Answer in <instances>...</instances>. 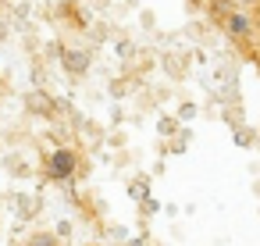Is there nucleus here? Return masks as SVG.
I'll list each match as a JSON object with an SVG mask.
<instances>
[{
    "instance_id": "6",
    "label": "nucleus",
    "mask_w": 260,
    "mask_h": 246,
    "mask_svg": "<svg viewBox=\"0 0 260 246\" xmlns=\"http://www.w3.org/2000/svg\"><path fill=\"white\" fill-rule=\"evenodd\" d=\"M0 4H8V0H0Z\"/></svg>"
},
{
    "instance_id": "5",
    "label": "nucleus",
    "mask_w": 260,
    "mask_h": 246,
    "mask_svg": "<svg viewBox=\"0 0 260 246\" xmlns=\"http://www.w3.org/2000/svg\"><path fill=\"white\" fill-rule=\"evenodd\" d=\"M253 11H256V22H260V4H256V8H253Z\"/></svg>"
},
{
    "instance_id": "2",
    "label": "nucleus",
    "mask_w": 260,
    "mask_h": 246,
    "mask_svg": "<svg viewBox=\"0 0 260 246\" xmlns=\"http://www.w3.org/2000/svg\"><path fill=\"white\" fill-rule=\"evenodd\" d=\"M75 164H79L75 150H57V153H50V178H72Z\"/></svg>"
},
{
    "instance_id": "1",
    "label": "nucleus",
    "mask_w": 260,
    "mask_h": 246,
    "mask_svg": "<svg viewBox=\"0 0 260 246\" xmlns=\"http://www.w3.org/2000/svg\"><path fill=\"white\" fill-rule=\"evenodd\" d=\"M217 22H221V29H224L232 40H239V43L253 40V29H256L253 11H242V8H228V4H224V11H217Z\"/></svg>"
},
{
    "instance_id": "3",
    "label": "nucleus",
    "mask_w": 260,
    "mask_h": 246,
    "mask_svg": "<svg viewBox=\"0 0 260 246\" xmlns=\"http://www.w3.org/2000/svg\"><path fill=\"white\" fill-rule=\"evenodd\" d=\"M224 4H228V8H242V11H253V8L260 4V0H224Z\"/></svg>"
},
{
    "instance_id": "4",
    "label": "nucleus",
    "mask_w": 260,
    "mask_h": 246,
    "mask_svg": "<svg viewBox=\"0 0 260 246\" xmlns=\"http://www.w3.org/2000/svg\"><path fill=\"white\" fill-rule=\"evenodd\" d=\"M36 239H40V242H32V246H54V239H50V235H36Z\"/></svg>"
}]
</instances>
